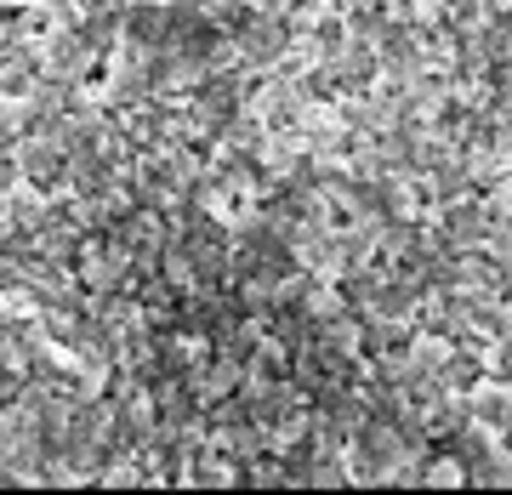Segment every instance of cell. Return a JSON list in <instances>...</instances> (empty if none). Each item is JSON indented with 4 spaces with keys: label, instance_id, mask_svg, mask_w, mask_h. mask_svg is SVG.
I'll list each match as a JSON object with an SVG mask.
<instances>
[{
    "label": "cell",
    "instance_id": "1",
    "mask_svg": "<svg viewBox=\"0 0 512 495\" xmlns=\"http://www.w3.org/2000/svg\"><path fill=\"white\" fill-rule=\"evenodd\" d=\"M18 171L29 177V183H52L57 171H63V154H57L52 143H23V154H18Z\"/></svg>",
    "mask_w": 512,
    "mask_h": 495
}]
</instances>
